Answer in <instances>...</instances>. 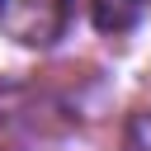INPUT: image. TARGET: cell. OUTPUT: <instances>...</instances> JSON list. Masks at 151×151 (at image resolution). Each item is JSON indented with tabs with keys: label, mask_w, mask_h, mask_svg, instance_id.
Instances as JSON below:
<instances>
[{
	"label": "cell",
	"mask_w": 151,
	"mask_h": 151,
	"mask_svg": "<svg viewBox=\"0 0 151 151\" xmlns=\"http://www.w3.org/2000/svg\"><path fill=\"white\" fill-rule=\"evenodd\" d=\"M0 24L19 42H42L57 24V0H0Z\"/></svg>",
	"instance_id": "6da1fadb"
},
{
	"label": "cell",
	"mask_w": 151,
	"mask_h": 151,
	"mask_svg": "<svg viewBox=\"0 0 151 151\" xmlns=\"http://www.w3.org/2000/svg\"><path fill=\"white\" fill-rule=\"evenodd\" d=\"M146 5H151V0H94V24H99L104 33H123V28H132V24L142 19Z\"/></svg>",
	"instance_id": "7a4b0ae2"
}]
</instances>
